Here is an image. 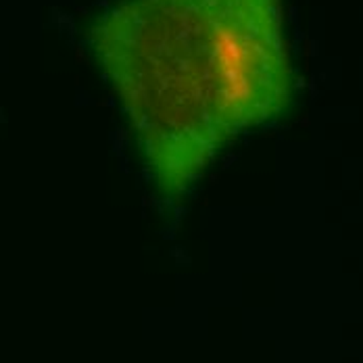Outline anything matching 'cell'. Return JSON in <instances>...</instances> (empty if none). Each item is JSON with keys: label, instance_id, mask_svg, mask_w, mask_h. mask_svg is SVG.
<instances>
[{"label": "cell", "instance_id": "cell-1", "mask_svg": "<svg viewBox=\"0 0 363 363\" xmlns=\"http://www.w3.org/2000/svg\"><path fill=\"white\" fill-rule=\"evenodd\" d=\"M92 44L167 196L291 101L280 0H128Z\"/></svg>", "mask_w": 363, "mask_h": 363}]
</instances>
